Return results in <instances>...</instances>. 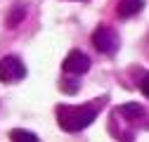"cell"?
Masks as SVG:
<instances>
[{
  "instance_id": "obj_1",
  "label": "cell",
  "mask_w": 149,
  "mask_h": 142,
  "mask_svg": "<svg viewBox=\"0 0 149 142\" xmlns=\"http://www.w3.org/2000/svg\"><path fill=\"white\" fill-rule=\"evenodd\" d=\"M95 118H97V109L92 104H83V106L59 104L57 106V123H59V128L66 130V133L85 130Z\"/></svg>"
},
{
  "instance_id": "obj_2",
  "label": "cell",
  "mask_w": 149,
  "mask_h": 142,
  "mask_svg": "<svg viewBox=\"0 0 149 142\" xmlns=\"http://www.w3.org/2000/svg\"><path fill=\"white\" fill-rule=\"evenodd\" d=\"M26 76V66L17 55H7L0 59V81L3 83H17Z\"/></svg>"
},
{
  "instance_id": "obj_3",
  "label": "cell",
  "mask_w": 149,
  "mask_h": 142,
  "mask_svg": "<svg viewBox=\"0 0 149 142\" xmlns=\"http://www.w3.org/2000/svg\"><path fill=\"white\" fill-rule=\"evenodd\" d=\"M88 69H90V57L85 52H81V50L69 52L64 64H62V71L66 76H71V78H78L81 74H88Z\"/></svg>"
},
{
  "instance_id": "obj_4",
  "label": "cell",
  "mask_w": 149,
  "mask_h": 142,
  "mask_svg": "<svg viewBox=\"0 0 149 142\" xmlns=\"http://www.w3.org/2000/svg\"><path fill=\"white\" fill-rule=\"evenodd\" d=\"M92 45H95L100 52L109 55V52H114L118 47V36L111 31L109 26H97L95 33H92Z\"/></svg>"
},
{
  "instance_id": "obj_5",
  "label": "cell",
  "mask_w": 149,
  "mask_h": 142,
  "mask_svg": "<svg viewBox=\"0 0 149 142\" xmlns=\"http://www.w3.org/2000/svg\"><path fill=\"white\" fill-rule=\"evenodd\" d=\"M144 10V0H121L118 3V17L121 19H130L137 12Z\"/></svg>"
},
{
  "instance_id": "obj_6",
  "label": "cell",
  "mask_w": 149,
  "mask_h": 142,
  "mask_svg": "<svg viewBox=\"0 0 149 142\" xmlns=\"http://www.w3.org/2000/svg\"><path fill=\"white\" fill-rule=\"evenodd\" d=\"M121 116L123 118H128V121H135V118H142L144 116V106L142 104H137V102H128V104H123L121 106Z\"/></svg>"
},
{
  "instance_id": "obj_7",
  "label": "cell",
  "mask_w": 149,
  "mask_h": 142,
  "mask_svg": "<svg viewBox=\"0 0 149 142\" xmlns=\"http://www.w3.org/2000/svg\"><path fill=\"white\" fill-rule=\"evenodd\" d=\"M24 17H26V7L17 3V5H14L12 10H10V14H7V19H5L7 29H17V26H19V24L24 22Z\"/></svg>"
},
{
  "instance_id": "obj_8",
  "label": "cell",
  "mask_w": 149,
  "mask_h": 142,
  "mask_svg": "<svg viewBox=\"0 0 149 142\" xmlns=\"http://www.w3.org/2000/svg\"><path fill=\"white\" fill-rule=\"evenodd\" d=\"M10 140L12 142H38V135L31 130H24V128H14V130H10Z\"/></svg>"
},
{
  "instance_id": "obj_9",
  "label": "cell",
  "mask_w": 149,
  "mask_h": 142,
  "mask_svg": "<svg viewBox=\"0 0 149 142\" xmlns=\"http://www.w3.org/2000/svg\"><path fill=\"white\" fill-rule=\"evenodd\" d=\"M62 88H64L69 95H73V93H76L78 88H81V81H78V78H73V81H69V78H66V81H62Z\"/></svg>"
},
{
  "instance_id": "obj_10",
  "label": "cell",
  "mask_w": 149,
  "mask_h": 142,
  "mask_svg": "<svg viewBox=\"0 0 149 142\" xmlns=\"http://www.w3.org/2000/svg\"><path fill=\"white\" fill-rule=\"evenodd\" d=\"M140 90H142V93H144V97L149 100V76H144V78H142V83H140Z\"/></svg>"
}]
</instances>
